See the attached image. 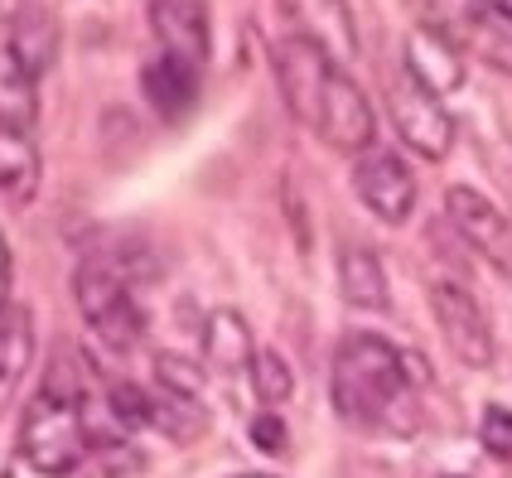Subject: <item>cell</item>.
I'll list each match as a JSON object with an SVG mask.
<instances>
[{
    "label": "cell",
    "mask_w": 512,
    "mask_h": 478,
    "mask_svg": "<svg viewBox=\"0 0 512 478\" xmlns=\"http://www.w3.org/2000/svg\"><path fill=\"white\" fill-rule=\"evenodd\" d=\"M150 29L160 39V54H174L203 68L213 49L208 29V0H150Z\"/></svg>",
    "instance_id": "cell-10"
},
{
    "label": "cell",
    "mask_w": 512,
    "mask_h": 478,
    "mask_svg": "<svg viewBox=\"0 0 512 478\" xmlns=\"http://www.w3.org/2000/svg\"><path fill=\"white\" fill-rule=\"evenodd\" d=\"M401 68H406L416 83L426 87V92H435V97H450V92H459V87H464V78H469L464 49H459V44L440 25H430V20H421V25L401 39Z\"/></svg>",
    "instance_id": "cell-7"
},
{
    "label": "cell",
    "mask_w": 512,
    "mask_h": 478,
    "mask_svg": "<svg viewBox=\"0 0 512 478\" xmlns=\"http://www.w3.org/2000/svg\"><path fill=\"white\" fill-rule=\"evenodd\" d=\"M387 112L397 121V136L421 160H445L455 150V121L445 112V102L426 92L406 68H397V78L387 83Z\"/></svg>",
    "instance_id": "cell-4"
},
{
    "label": "cell",
    "mask_w": 512,
    "mask_h": 478,
    "mask_svg": "<svg viewBox=\"0 0 512 478\" xmlns=\"http://www.w3.org/2000/svg\"><path fill=\"white\" fill-rule=\"evenodd\" d=\"M199 83H203V68H194V63H184V58H174V54H155L141 68L145 102L165 121H184V116L199 107Z\"/></svg>",
    "instance_id": "cell-11"
},
{
    "label": "cell",
    "mask_w": 512,
    "mask_h": 478,
    "mask_svg": "<svg viewBox=\"0 0 512 478\" xmlns=\"http://www.w3.org/2000/svg\"><path fill=\"white\" fill-rule=\"evenodd\" d=\"M10 281H15V261H10V242L0 232V314L10 310Z\"/></svg>",
    "instance_id": "cell-24"
},
{
    "label": "cell",
    "mask_w": 512,
    "mask_h": 478,
    "mask_svg": "<svg viewBox=\"0 0 512 478\" xmlns=\"http://www.w3.org/2000/svg\"><path fill=\"white\" fill-rule=\"evenodd\" d=\"M237 478H276V474H237Z\"/></svg>",
    "instance_id": "cell-26"
},
{
    "label": "cell",
    "mask_w": 512,
    "mask_h": 478,
    "mask_svg": "<svg viewBox=\"0 0 512 478\" xmlns=\"http://www.w3.org/2000/svg\"><path fill=\"white\" fill-rule=\"evenodd\" d=\"M15 450H20V459H25L34 474H44V478L73 474L92 454L83 401L73 392V382H58V363H54V377L25 401Z\"/></svg>",
    "instance_id": "cell-2"
},
{
    "label": "cell",
    "mask_w": 512,
    "mask_h": 478,
    "mask_svg": "<svg viewBox=\"0 0 512 478\" xmlns=\"http://www.w3.org/2000/svg\"><path fill=\"white\" fill-rule=\"evenodd\" d=\"M203 353H208V363L218 367V372H252V329H247V319L237 310H213L208 314V324H203Z\"/></svg>",
    "instance_id": "cell-17"
},
{
    "label": "cell",
    "mask_w": 512,
    "mask_h": 478,
    "mask_svg": "<svg viewBox=\"0 0 512 478\" xmlns=\"http://www.w3.org/2000/svg\"><path fill=\"white\" fill-rule=\"evenodd\" d=\"M112 416L126 430H150L155 425V396L141 392L136 382H121V387H112Z\"/></svg>",
    "instance_id": "cell-22"
},
{
    "label": "cell",
    "mask_w": 512,
    "mask_h": 478,
    "mask_svg": "<svg viewBox=\"0 0 512 478\" xmlns=\"http://www.w3.org/2000/svg\"><path fill=\"white\" fill-rule=\"evenodd\" d=\"M20 10H25V0H0V25H10Z\"/></svg>",
    "instance_id": "cell-25"
},
{
    "label": "cell",
    "mask_w": 512,
    "mask_h": 478,
    "mask_svg": "<svg viewBox=\"0 0 512 478\" xmlns=\"http://www.w3.org/2000/svg\"><path fill=\"white\" fill-rule=\"evenodd\" d=\"M252 445L266 454H285V445H290V435H285V421L276 416V411H261L252 421Z\"/></svg>",
    "instance_id": "cell-23"
},
{
    "label": "cell",
    "mask_w": 512,
    "mask_h": 478,
    "mask_svg": "<svg viewBox=\"0 0 512 478\" xmlns=\"http://www.w3.org/2000/svg\"><path fill=\"white\" fill-rule=\"evenodd\" d=\"M39 174H44V160H39V145L29 131H10L0 126V198L25 208L39 194Z\"/></svg>",
    "instance_id": "cell-15"
},
{
    "label": "cell",
    "mask_w": 512,
    "mask_h": 478,
    "mask_svg": "<svg viewBox=\"0 0 512 478\" xmlns=\"http://www.w3.org/2000/svg\"><path fill=\"white\" fill-rule=\"evenodd\" d=\"M430 25L445 29L464 54L484 58L488 68H498V73L512 78V15L493 10L484 0H459L445 20H430Z\"/></svg>",
    "instance_id": "cell-8"
},
{
    "label": "cell",
    "mask_w": 512,
    "mask_h": 478,
    "mask_svg": "<svg viewBox=\"0 0 512 478\" xmlns=\"http://www.w3.org/2000/svg\"><path fill=\"white\" fill-rule=\"evenodd\" d=\"M39 121V78L10 49V34L0 29V126L34 131Z\"/></svg>",
    "instance_id": "cell-14"
},
{
    "label": "cell",
    "mask_w": 512,
    "mask_h": 478,
    "mask_svg": "<svg viewBox=\"0 0 512 478\" xmlns=\"http://www.w3.org/2000/svg\"><path fill=\"white\" fill-rule=\"evenodd\" d=\"M445 213H450L455 232L474 252H488V256L508 252V218H503V208L488 194L469 189V184H455V189H445Z\"/></svg>",
    "instance_id": "cell-12"
},
{
    "label": "cell",
    "mask_w": 512,
    "mask_h": 478,
    "mask_svg": "<svg viewBox=\"0 0 512 478\" xmlns=\"http://www.w3.org/2000/svg\"><path fill=\"white\" fill-rule=\"evenodd\" d=\"M247 377H252V392L261 406H285L295 396V372H290V363H285L276 348H256Z\"/></svg>",
    "instance_id": "cell-19"
},
{
    "label": "cell",
    "mask_w": 512,
    "mask_h": 478,
    "mask_svg": "<svg viewBox=\"0 0 512 478\" xmlns=\"http://www.w3.org/2000/svg\"><path fill=\"white\" fill-rule=\"evenodd\" d=\"M329 401L339 421L358 430H411L416 392H411V358L382 334H343L329 367Z\"/></svg>",
    "instance_id": "cell-1"
},
{
    "label": "cell",
    "mask_w": 512,
    "mask_h": 478,
    "mask_svg": "<svg viewBox=\"0 0 512 478\" xmlns=\"http://www.w3.org/2000/svg\"><path fill=\"white\" fill-rule=\"evenodd\" d=\"M285 20L295 25V34L314 39L329 58H339L343 68L358 58V20L348 0H281Z\"/></svg>",
    "instance_id": "cell-9"
},
{
    "label": "cell",
    "mask_w": 512,
    "mask_h": 478,
    "mask_svg": "<svg viewBox=\"0 0 512 478\" xmlns=\"http://www.w3.org/2000/svg\"><path fill=\"white\" fill-rule=\"evenodd\" d=\"M155 382H160V392L184 396V401L203 396V372L189 358H179V353H155Z\"/></svg>",
    "instance_id": "cell-20"
},
{
    "label": "cell",
    "mask_w": 512,
    "mask_h": 478,
    "mask_svg": "<svg viewBox=\"0 0 512 478\" xmlns=\"http://www.w3.org/2000/svg\"><path fill=\"white\" fill-rule=\"evenodd\" d=\"M445 478H464V474H445Z\"/></svg>",
    "instance_id": "cell-27"
},
{
    "label": "cell",
    "mask_w": 512,
    "mask_h": 478,
    "mask_svg": "<svg viewBox=\"0 0 512 478\" xmlns=\"http://www.w3.org/2000/svg\"><path fill=\"white\" fill-rule=\"evenodd\" d=\"M34 363V314L25 305H10L0 314V411L25 387V372Z\"/></svg>",
    "instance_id": "cell-13"
},
{
    "label": "cell",
    "mask_w": 512,
    "mask_h": 478,
    "mask_svg": "<svg viewBox=\"0 0 512 478\" xmlns=\"http://www.w3.org/2000/svg\"><path fill=\"white\" fill-rule=\"evenodd\" d=\"M430 314L440 324V334L450 343L464 367H488L493 363V324H488L484 305L474 300V290L459 281H435L430 285Z\"/></svg>",
    "instance_id": "cell-5"
},
{
    "label": "cell",
    "mask_w": 512,
    "mask_h": 478,
    "mask_svg": "<svg viewBox=\"0 0 512 478\" xmlns=\"http://www.w3.org/2000/svg\"><path fill=\"white\" fill-rule=\"evenodd\" d=\"M339 295L353 310H387V271H382V256L372 247L348 242L339 252Z\"/></svg>",
    "instance_id": "cell-16"
},
{
    "label": "cell",
    "mask_w": 512,
    "mask_h": 478,
    "mask_svg": "<svg viewBox=\"0 0 512 478\" xmlns=\"http://www.w3.org/2000/svg\"><path fill=\"white\" fill-rule=\"evenodd\" d=\"M479 445H484L488 459H498L503 469H512V411L508 406H484L479 416Z\"/></svg>",
    "instance_id": "cell-21"
},
{
    "label": "cell",
    "mask_w": 512,
    "mask_h": 478,
    "mask_svg": "<svg viewBox=\"0 0 512 478\" xmlns=\"http://www.w3.org/2000/svg\"><path fill=\"white\" fill-rule=\"evenodd\" d=\"M0 478H10V474H0Z\"/></svg>",
    "instance_id": "cell-28"
},
{
    "label": "cell",
    "mask_w": 512,
    "mask_h": 478,
    "mask_svg": "<svg viewBox=\"0 0 512 478\" xmlns=\"http://www.w3.org/2000/svg\"><path fill=\"white\" fill-rule=\"evenodd\" d=\"M73 295H78L87 329L107 348L126 353V348H136L145 338V310L136 305L131 281L121 276V266L112 256H83L78 271H73Z\"/></svg>",
    "instance_id": "cell-3"
},
{
    "label": "cell",
    "mask_w": 512,
    "mask_h": 478,
    "mask_svg": "<svg viewBox=\"0 0 512 478\" xmlns=\"http://www.w3.org/2000/svg\"><path fill=\"white\" fill-rule=\"evenodd\" d=\"M5 34H10L15 58L25 63L34 78H44V73H49V63H54V54H58V29H54V20H49V10L25 5V10L5 25Z\"/></svg>",
    "instance_id": "cell-18"
},
{
    "label": "cell",
    "mask_w": 512,
    "mask_h": 478,
    "mask_svg": "<svg viewBox=\"0 0 512 478\" xmlns=\"http://www.w3.org/2000/svg\"><path fill=\"white\" fill-rule=\"evenodd\" d=\"M353 194L363 198V208L372 218L401 227L411 218V208H416V174H411V165L401 160L397 150L372 145L368 155L353 160Z\"/></svg>",
    "instance_id": "cell-6"
}]
</instances>
